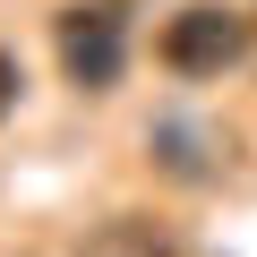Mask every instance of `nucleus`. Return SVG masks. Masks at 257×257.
Wrapping results in <instances>:
<instances>
[{"label": "nucleus", "instance_id": "3", "mask_svg": "<svg viewBox=\"0 0 257 257\" xmlns=\"http://www.w3.org/2000/svg\"><path fill=\"white\" fill-rule=\"evenodd\" d=\"M86 257H180V240H172L163 223H146V214H111Z\"/></svg>", "mask_w": 257, "mask_h": 257}, {"label": "nucleus", "instance_id": "1", "mask_svg": "<svg viewBox=\"0 0 257 257\" xmlns=\"http://www.w3.org/2000/svg\"><path fill=\"white\" fill-rule=\"evenodd\" d=\"M52 43H60L69 86L103 94V86L120 77V60H128V9H120V0H77V9H60Z\"/></svg>", "mask_w": 257, "mask_h": 257}, {"label": "nucleus", "instance_id": "4", "mask_svg": "<svg viewBox=\"0 0 257 257\" xmlns=\"http://www.w3.org/2000/svg\"><path fill=\"white\" fill-rule=\"evenodd\" d=\"M9 103H18V60L0 52V120H9Z\"/></svg>", "mask_w": 257, "mask_h": 257}, {"label": "nucleus", "instance_id": "2", "mask_svg": "<svg viewBox=\"0 0 257 257\" xmlns=\"http://www.w3.org/2000/svg\"><path fill=\"white\" fill-rule=\"evenodd\" d=\"M155 52H163L172 77H223V69L248 52V18H240V9H214V0H197V9L163 18Z\"/></svg>", "mask_w": 257, "mask_h": 257}]
</instances>
